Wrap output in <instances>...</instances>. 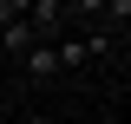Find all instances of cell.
<instances>
[{
	"mask_svg": "<svg viewBox=\"0 0 131 124\" xmlns=\"http://www.w3.org/2000/svg\"><path fill=\"white\" fill-rule=\"evenodd\" d=\"M112 46L105 33H92V39H52V59H59V72H79L85 59H98V52Z\"/></svg>",
	"mask_w": 131,
	"mask_h": 124,
	"instance_id": "1",
	"label": "cell"
},
{
	"mask_svg": "<svg viewBox=\"0 0 131 124\" xmlns=\"http://www.w3.org/2000/svg\"><path fill=\"white\" fill-rule=\"evenodd\" d=\"M20 72H26V78H52V72H59V59H52V39H33V52L20 59Z\"/></svg>",
	"mask_w": 131,
	"mask_h": 124,
	"instance_id": "2",
	"label": "cell"
},
{
	"mask_svg": "<svg viewBox=\"0 0 131 124\" xmlns=\"http://www.w3.org/2000/svg\"><path fill=\"white\" fill-rule=\"evenodd\" d=\"M20 13H26L20 0H0V26H7V20H20Z\"/></svg>",
	"mask_w": 131,
	"mask_h": 124,
	"instance_id": "3",
	"label": "cell"
},
{
	"mask_svg": "<svg viewBox=\"0 0 131 124\" xmlns=\"http://www.w3.org/2000/svg\"><path fill=\"white\" fill-rule=\"evenodd\" d=\"M20 124H52V118H46V111H26V118H20Z\"/></svg>",
	"mask_w": 131,
	"mask_h": 124,
	"instance_id": "4",
	"label": "cell"
},
{
	"mask_svg": "<svg viewBox=\"0 0 131 124\" xmlns=\"http://www.w3.org/2000/svg\"><path fill=\"white\" fill-rule=\"evenodd\" d=\"M0 59H7V52H0Z\"/></svg>",
	"mask_w": 131,
	"mask_h": 124,
	"instance_id": "5",
	"label": "cell"
}]
</instances>
